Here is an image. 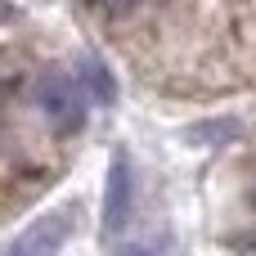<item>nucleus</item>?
Instances as JSON below:
<instances>
[{"label":"nucleus","mask_w":256,"mask_h":256,"mask_svg":"<svg viewBox=\"0 0 256 256\" xmlns=\"http://www.w3.org/2000/svg\"><path fill=\"white\" fill-rule=\"evenodd\" d=\"M130 212H135V176H130V158L117 148L104 189V234H122L130 225Z\"/></svg>","instance_id":"7ed1b4c3"},{"label":"nucleus","mask_w":256,"mask_h":256,"mask_svg":"<svg viewBox=\"0 0 256 256\" xmlns=\"http://www.w3.org/2000/svg\"><path fill=\"white\" fill-rule=\"evenodd\" d=\"M72 225H76V207H54V212L36 216L18 238H9L0 248V256H58Z\"/></svg>","instance_id":"f257e3e1"},{"label":"nucleus","mask_w":256,"mask_h":256,"mask_svg":"<svg viewBox=\"0 0 256 256\" xmlns=\"http://www.w3.org/2000/svg\"><path fill=\"white\" fill-rule=\"evenodd\" d=\"M99 4H104V9H112V14H126L135 0H99Z\"/></svg>","instance_id":"39448f33"},{"label":"nucleus","mask_w":256,"mask_h":256,"mask_svg":"<svg viewBox=\"0 0 256 256\" xmlns=\"http://www.w3.org/2000/svg\"><path fill=\"white\" fill-rule=\"evenodd\" d=\"M122 256H148V252H144V248H130V252H122Z\"/></svg>","instance_id":"423d86ee"},{"label":"nucleus","mask_w":256,"mask_h":256,"mask_svg":"<svg viewBox=\"0 0 256 256\" xmlns=\"http://www.w3.org/2000/svg\"><path fill=\"white\" fill-rule=\"evenodd\" d=\"M36 99H40L45 117H50L58 130H76V126L86 122V104H90V99H86L81 81L68 76V72H50V76H40Z\"/></svg>","instance_id":"f03ea898"},{"label":"nucleus","mask_w":256,"mask_h":256,"mask_svg":"<svg viewBox=\"0 0 256 256\" xmlns=\"http://www.w3.org/2000/svg\"><path fill=\"white\" fill-rule=\"evenodd\" d=\"M76 81H81L86 99H94V104H104V108L117 99V81H112V72L104 68V58H94V54H86V58L76 63Z\"/></svg>","instance_id":"20e7f679"}]
</instances>
